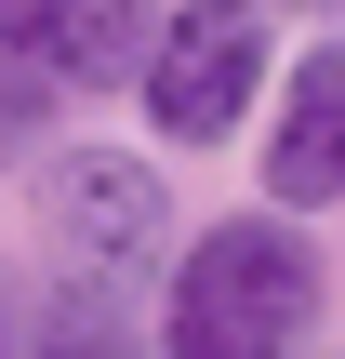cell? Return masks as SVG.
Here are the masks:
<instances>
[{"label": "cell", "instance_id": "obj_1", "mask_svg": "<svg viewBox=\"0 0 345 359\" xmlns=\"http://www.w3.org/2000/svg\"><path fill=\"white\" fill-rule=\"evenodd\" d=\"M319 240L266 200V213H226L186 240L173 293H160V359H293L319 333Z\"/></svg>", "mask_w": 345, "mask_h": 359}, {"label": "cell", "instance_id": "obj_2", "mask_svg": "<svg viewBox=\"0 0 345 359\" xmlns=\"http://www.w3.org/2000/svg\"><path fill=\"white\" fill-rule=\"evenodd\" d=\"M40 253H53L66 306H133L173 266V187L133 147H66L40 173Z\"/></svg>", "mask_w": 345, "mask_h": 359}, {"label": "cell", "instance_id": "obj_3", "mask_svg": "<svg viewBox=\"0 0 345 359\" xmlns=\"http://www.w3.org/2000/svg\"><path fill=\"white\" fill-rule=\"evenodd\" d=\"M133 80H146V120L173 147H226L239 107L266 93V0H160Z\"/></svg>", "mask_w": 345, "mask_h": 359}, {"label": "cell", "instance_id": "obj_4", "mask_svg": "<svg viewBox=\"0 0 345 359\" xmlns=\"http://www.w3.org/2000/svg\"><path fill=\"white\" fill-rule=\"evenodd\" d=\"M266 200H279V213H332V200H345V40L293 53V80H279V133H266Z\"/></svg>", "mask_w": 345, "mask_h": 359}, {"label": "cell", "instance_id": "obj_5", "mask_svg": "<svg viewBox=\"0 0 345 359\" xmlns=\"http://www.w3.org/2000/svg\"><path fill=\"white\" fill-rule=\"evenodd\" d=\"M146 27H160V0H53L27 53H40V80H66V93H106V80H133Z\"/></svg>", "mask_w": 345, "mask_h": 359}, {"label": "cell", "instance_id": "obj_6", "mask_svg": "<svg viewBox=\"0 0 345 359\" xmlns=\"http://www.w3.org/2000/svg\"><path fill=\"white\" fill-rule=\"evenodd\" d=\"M40 359H146V346L120 333V306H53V333H40Z\"/></svg>", "mask_w": 345, "mask_h": 359}, {"label": "cell", "instance_id": "obj_7", "mask_svg": "<svg viewBox=\"0 0 345 359\" xmlns=\"http://www.w3.org/2000/svg\"><path fill=\"white\" fill-rule=\"evenodd\" d=\"M40 13H53V0H0V53H27V40H40Z\"/></svg>", "mask_w": 345, "mask_h": 359}, {"label": "cell", "instance_id": "obj_8", "mask_svg": "<svg viewBox=\"0 0 345 359\" xmlns=\"http://www.w3.org/2000/svg\"><path fill=\"white\" fill-rule=\"evenodd\" d=\"M306 13H345V0H306Z\"/></svg>", "mask_w": 345, "mask_h": 359}]
</instances>
